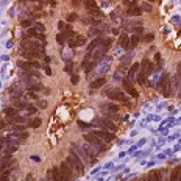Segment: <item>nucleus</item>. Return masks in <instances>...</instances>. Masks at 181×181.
<instances>
[{
  "instance_id": "22",
  "label": "nucleus",
  "mask_w": 181,
  "mask_h": 181,
  "mask_svg": "<svg viewBox=\"0 0 181 181\" xmlns=\"http://www.w3.org/2000/svg\"><path fill=\"white\" fill-rule=\"evenodd\" d=\"M5 116H8V119H13V117L17 116V109L16 108H6L5 109Z\"/></svg>"
},
{
  "instance_id": "5",
  "label": "nucleus",
  "mask_w": 181,
  "mask_h": 181,
  "mask_svg": "<svg viewBox=\"0 0 181 181\" xmlns=\"http://www.w3.org/2000/svg\"><path fill=\"white\" fill-rule=\"evenodd\" d=\"M106 95L109 97L111 100H114V102H122V103H127L128 105V97L125 95L122 90H117V89H109L108 92H106Z\"/></svg>"
},
{
  "instance_id": "10",
  "label": "nucleus",
  "mask_w": 181,
  "mask_h": 181,
  "mask_svg": "<svg viewBox=\"0 0 181 181\" xmlns=\"http://www.w3.org/2000/svg\"><path fill=\"white\" fill-rule=\"evenodd\" d=\"M17 66L19 67H22V69H39L41 64L38 61H33V59H27V61H19L17 62Z\"/></svg>"
},
{
  "instance_id": "40",
  "label": "nucleus",
  "mask_w": 181,
  "mask_h": 181,
  "mask_svg": "<svg viewBox=\"0 0 181 181\" xmlns=\"http://www.w3.org/2000/svg\"><path fill=\"white\" fill-rule=\"evenodd\" d=\"M44 70H45V73H47V75H52V69L48 67V66H45V67H44Z\"/></svg>"
},
{
  "instance_id": "44",
  "label": "nucleus",
  "mask_w": 181,
  "mask_h": 181,
  "mask_svg": "<svg viewBox=\"0 0 181 181\" xmlns=\"http://www.w3.org/2000/svg\"><path fill=\"white\" fill-rule=\"evenodd\" d=\"M113 33L114 34H119V28H113Z\"/></svg>"
},
{
  "instance_id": "34",
  "label": "nucleus",
  "mask_w": 181,
  "mask_h": 181,
  "mask_svg": "<svg viewBox=\"0 0 181 181\" xmlns=\"http://www.w3.org/2000/svg\"><path fill=\"white\" fill-rule=\"evenodd\" d=\"M27 111H28L30 114H34V113H36V108L31 106V105H28V106H27Z\"/></svg>"
},
{
  "instance_id": "49",
  "label": "nucleus",
  "mask_w": 181,
  "mask_h": 181,
  "mask_svg": "<svg viewBox=\"0 0 181 181\" xmlns=\"http://www.w3.org/2000/svg\"><path fill=\"white\" fill-rule=\"evenodd\" d=\"M22 2H25V0H22Z\"/></svg>"
},
{
  "instance_id": "18",
  "label": "nucleus",
  "mask_w": 181,
  "mask_h": 181,
  "mask_svg": "<svg viewBox=\"0 0 181 181\" xmlns=\"http://www.w3.org/2000/svg\"><path fill=\"white\" fill-rule=\"evenodd\" d=\"M119 44L125 48V50H130V38H128V34H122L120 39H119Z\"/></svg>"
},
{
  "instance_id": "15",
  "label": "nucleus",
  "mask_w": 181,
  "mask_h": 181,
  "mask_svg": "<svg viewBox=\"0 0 181 181\" xmlns=\"http://www.w3.org/2000/svg\"><path fill=\"white\" fill-rule=\"evenodd\" d=\"M145 178L147 181H162V170H153Z\"/></svg>"
},
{
  "instance_id": "3",
  "label": "nucleus",
  "mask_w": 181,
  "mask_h": 181,
  "mask_svg": "<svg viewBox=\"0 0 181 181\" xmlns=\"http://www.w3.org/2000/svg\"><path fill=\"white\" fill-rule=\"evenodd\" d=\"M159 89L162 90V94L165 97H170L172 95V85H170V76L164 73L161 76V80H159Z\"/></svg>"
},
{
  "instance_id": "39",
  "label": "nucleus",
  "mask_w": 181,
  "mask_h": 181,
  "mask_svg": "<svg viewBox=\"0 0 181 181\" xmlns=\"http://www.w3.org/2000/svg\"><path fill=\"white\" fill-rule=\"evenodd\" d=\"M6 127V120H2V119H0V130H3Z\"/></svg>"
},
{
  "instance_id": "9",
  "label": "nucleus",
  "mask_w": 181,
  "mask_h": 181,
  "mask_svg": "<svg viewBox=\"0 0 181 181\" xmlns=\"http://www.w3.org/2000/svg\"><path fill=\"white\" fill-rule=\"evenodd\" d=\"M94 134L99 137L100 141H105V142H113L116 139L114 133H108V131H105V130H97V131H94Z\"/></svg>"
},
{
  "instance_id": "23",
  "label": "nucleus",
  "mask_w": 181,
  "mask_h": 181,
  "mask_svg": "<svg viewBox=\"0 0 181 181\" xmlns=\"http://www.w3.org/2000/svg\"><path fill=\"white\" fill-rule=\"evenodd\" d=\"M28 127L30 128H38V127H41V119H39V117H33V119L28 122Z\"/></svg>"
},
{
  "instance_id": "6",
  "label": "nucleus",
  "mask_w": 181,
  "mask_h": 181,
  "mask_svg": "<svg viewBox=\"0 0 181 181\" xmlns=\"http://www.w3.org/2000/svg\"><path fill=\"white\" fill-rule=\"evenodd\" d=\"M22 48L30 50V52H42L41 44L38 42V41H30V39H27V38H24V41H22Z\"/></svg>"
},
{
  "instance_id": "25",
  "label": "nucleus",
  "mask_w": 181,
  "mask_h": 181,
  "mask_svg": "<svg viewBox=\"0 0 181 181\" xmlns=\"http://www.w3.org/2000/svg\"><path fill=\"white\" fill-rule=\"evenodd\" d=\"M88 13H89L90 16H94V17H100V16H102V11L97 8V6H95V8H89Z\"/></svg>"
},
{
  "instance_id": "47",
  "label": "nucleus",
  "mask_w": 181,
  "mask_h": 181,
  "mask_svg": "<svg viewBox=\"0 0 181 181\" xmlns=\"http://www.w3.org/2000/svg\"><path fill=\"white\" fill-rule=\"evenodd\" d=\"M148 2H151V3H153V2H155V0H148Z\"/></svg>"
},
{
  "instance_id": "21",
  "label": "nucleus",
  "mask_w": 181,
  "mask_h": 181,
  "mask_svg": "<svg viewBox=\"0 0 181 181\" xmlns=\"http://www.w3.org/2000/svg\"><path fill=\"white\" fill-rule=\"evenodd\" d=\"M181 85V62H178V69H177V75H175V86L178 88Z\"/></svg>"
},
{
  "instance_id": "35",
  "label": "nucleus",
  "mask_w": 181,
  "mask_h": 181,
  "mask_svg": "<svg viewBox=\"0 0 181 181\" xmlns=\"http://www.w3.org/2000/svg\"><path fill=\"white\" fill-rule=\"evenodd\" d=\"M13 128H14V131H24V130H25L24 125H14Z\"/></svg>"
},
{
  "instance_id": "27",
  "label": "nucleus",
  "mask_w": 181,
  "mask_h": 181,
  "mask_svg": "<svg viewBox=\"0 0 181 181\" xmlns=\"http://www.w3.org/2000/svg\"><path fill=\"white\" fill-rule=\"evenodd\" d=\"M28 90H31V92H39V90H42V85H41V83H36V85H30V86H28Z\"/></svg>"
},
{
  "instance_id": "37",
  "label": "nucleus",
  "mask_w": 181,
  "mask_h": 181,
  "mask_svg": "<svg viewBox=\"0 0 181 181\" xmlns=\"http://www.w3.org/2000/svg\"><path fill=\"white\" fill-rule=\"evenodd\" d=\"M27 137H28V133H20V134H19V139H20V141H24V139H27Z\"/></svg>"
},
{
  "instance_id": "28",
  "label": "nucleus",
  "mask_w": 181,
  "mask_h": 181,
  "mask_svg": "<svg viewBox=\"0 0 181 181\" xmlns=\"http://www.w3.org/2000/svg\"><path fill=\"white\" fill-rule=\"evenodd\" d=\"M33 27H34V30H36L38 33H44V31H45V27H44V24H41V22H36Z\"/></svg>"
},
{
  "instance_id": "4",
  "label": "nucleus",
  "mask_w": 181,
  "mask_h": 181,
  "mask_svg": "<svg viewBox=\"0 0 181 181\" xmlns=\"http://www.w3.org/2000/svg\"><path fill=\"white\" fill-rule=\"evenodd\" d=\"M85 141H88V144H90V145H94L97 150H106V147H108V145L103 144V141H100V139L97 137L94 133L85 134Z\"/></svg>"
},
{
  "instance_id": "13",
  "label": "nucleus",
  "mask_w": 181,
  "mask_h": 181,
  "mask_svg": "<svg viewBox=\"0 0 181 181\" xmlns=\"http://www.w3.org/2000/svg\"><path fill=\"white\" fill-rule=\"evenodd\" d=\"M123 89L125 90H127V92L131 95V97H133V99H137V90L133 88V85H131V81L130 80H123Z\"/></svg>"
},
{
  "instance_id": "24",
  "label": "nucleus",
  "mask_w": 181,
  "mask_h": 181,
  "mask_svg": "<svg viewBox=\"0 0 181 181\" xmlns=\"http://www.w3.org/2000/svg\"><path fill=\"white\" fill-rule=\"evenodd\" d=\"M64 36H66V38H70V39L75 36V31L72 30L70 25H66V28H64Z\"/></svg>"
},
{
  "instance_id": "48",
  "label": "nucleus",
  "mask_w": 181,
  "mask_h": 181,
  "mask_svg": "<svg viewBox=\"0 0 181 181\" xmlns=\"http://www.w3.org/2000/svg\"><path fill=\"white\" fill-rule=\"evenodd\" d=\"M31 2H34V0H31Z\"/></svg>"
},
{
  "instance_id": "46",
  "label": "nucleus",
  "mask_w": 181,
  "mask_h": 181,
  "mask_svg": "<svg viewBox=\"0 0 181 181\" xmlns=\"http://www.w3.org/2000/svg\"><path fill=\"white\" fill-rule=\"evenodd\" d=\"M25 181H30V177H28V178H27V180H25Z\"/></svg>"
},
{
  "instance_id": "19",
  "label": "nucleus",
  "mask_w": 181,
  "mask_h": 181,
  "mask_svg": "<svg viewBox=\"0 0 181 181\" xmlns=\"http://www.w3.org/2000/svg\"><path fill=\"white\" fill-rule=\"evenodd\" d=\"M106 83V78H97V80H94L92 83H90V89H99V88H102L103 85Z\"/></svg>"
},
{
  "instance_id": "29",
  "label": "nucleus",
  "mask_w": 181,
  "mask_h": 181,
  "mask_svg": "<svg viewBox=\"0 0 181 181\" xmlns=\"http://www.w3.org/2000/svg\"><path fill=\"white\" fill-rule=\"evenodd\" d=\"M85 6H86V10H89V8H95V2H94V0H86V2H85Z\"/></svg>"
},
{
  "instance_id": "31",
  "label": "nucleus",
  "mask_w": 181,
  "mask_h": 181,
  "mask_svg": "<svg viewBox=\"0 0 181 181\" xmlns=\"http://www.w3.org/2000/svg\"><path fill=\"white\" fill-rule=\"evenodd\" d=\"M67 38L64 36V33H59L58 36H56V41H58V44H64V41H66Z\"/></svg>"
},
{
  "instance_id": "38",
  "label": "nucleus",
  "mask_w": 181,
  "mask_h": 181,
  "mask_svg": "<svg viewBox=\"0 0 181 181\" xmlns=\"http://www.w3.org/2000/svg\"><path fill=\"white\" fill-rule=\"evenodd\" d=\"M78 83V76L76 75H72V85H76Z\"/></svg>"
},
{
  "instance_id": "16",
  "label": "nucleus",
  "mask_w": 181,
  "mask_h": 181,
  "mask_svg": "<svg viewBox=\"0 0 181 181\" xmlns=\"http://www.w3.org/2000/svg\"><path fill=\"white\" fill-rule=\"evenodd\" d=\"M139 67H141V64H137V62H134V64L130 67V70H128V80H130V81H131V80H134L136 73L139 72Z\"/></svg>"
},
{
  "instance_id": "30",
  "label": "nucleus",
  "mask_w": 181,
  "mask_h": 181,
  "mask_svg": "<svg viewBox=\"0 0 181 181\" xmlns=\"http://www.w3.org/2000/svg\"><path fill=\"white\" fill-rule=\"evenodd\" d=\"M20 25H22L24 28H27V27L30 28V27H31V25H34V24H33V20H31V19H27V20H22V24H20Z\"/></svg>"
},
{
  "instance_id": "11",
  "label": "nucleus",
  "mask_w": 181,
  "mask_h": 181,
  "mask_svg": "<svg viewBox=\"0 0 181 181\" xmlns=\"http://www.w3.org/2000/svg\"><path fill=\"white\" fill-rule=\"evenodd\" d=\"M85 44H86V38L81 36V34H75V36L69 41V45L70 47H81Z\"/></svg>"
},
{
  "instance_id": "26",
  "label": "nucleus",
  "mask_w": 181,
  "mask_h": 181,
  "mask_svg": "<svg viewBox=\"0 0 181 181\" xmlns=\"http://www.w3.org/2000/svg\"><path fill=\"white\" fill-rule=\"evenodd\" d=\"M137 44H139V34H133V36H131V39H130V48L136 47Z\"/></svg>"
},
{
  "instance_id": "33",
  "label": "nucleus",
  "mask_w": 181,
  "mask_h": 181,
  "mask_svg": "<svg viewBox=\"0 0 181 181\" xmlns=\"http://www.w3.org/2000/svg\"><path fill=\"white\" fill-rule=\"evenodd\" d=\"M67 20H69V22H73V20H76V14H75V13L69 14V16H67Z\"/></svg>"
},
{
  "instance_id": "41",
  "label": "nucleus",
  "mask_w": 181,
  "mask_h": 181,
  "mask_svg": "<svg viewBox=\"0 0 181 181\" xmlns=\"http://www.w3.org/2000/svg\"><path fill=\"white\" fill-rule=\"evenodd\" d=\"M58 27H59V30H62V31H64V28H66V24H64V22H59V24H58Z\"/></svg>"
},
{
  "instance_id": "45",
  "label": "nucleus",
  "mask_w": 181,
  "mask_h": 181,
  "mask_svg": "<svg viewBox=\"0 0 181 181\" xmlns=\"http://www.w3.org/2000/svg\"><path fill=\"white\" fill-rule=\"evenodd\" d=\"M139 181H147V178H141V180H139Z\"/></svg>"
},
{
  "instance_id": "7",
  "label": "nucleus",
  "mask_w": 181,
  "mask_h": 181,
  "mask_svg": "<svg viewBox=\"0 0 181 181\" xmlns=\"http://www.w3.org/2000/svg\"><path fill=\"white\" fill-rule=\"evenodd\" d=\"M59 173H61V181H72V169L66 161L59 165Z\"/></svg>"
},
{
  "instance_id": "20",
  "label": "nucleus",
  "mask_w": 181,
  "mask_h": 181,
  "mask_svg": "<svg viewBox=\"0 0 181 181\" xmlns=\"http://www.w3.org/2000/svg\"><path fill=\"white\" fill-rule=\"evenodd\" d=\"M127 13H128V16H141V8H137V6L131 5Z\"/></svg>"
},
{
  "instance_id": "36",
  "label": "nucleus",
  "mask_w": 181,
  "mask_h": 181,
  "mask_svg": "<svg viewBox=\"0 0 181 181\" xmlns=\"http://www.w3.org/2000/svg\"><path fill=\"white\" fill-rule=\"evenodd\" d=\"M38 108H42V109L47 108V102H44V100H42V102H39V103H38Z\"/></svg>"
},
{
  "instance_id": "42",
  "label": "nucleus",
  "mask_w": 181,
  "mask_h": 181,
  "mask_svg": "<svg viewBox=\"0 0 181 181\" xmlns=\"http://www.w3.org/2000/svg\"><path fill=\"white\" fill-rule=\"evenodd\" d=\"M72 5H73V6H80V5H81V2H80V0H73Z\"/></svg>"
},
{
  "instance_id": "14",
  "label": "nucleus",
  "mask_w": 181,
  "mask_h": 181,
  "mask_svg": "<svg viewBox=\"0 0 181 181\" xmlns=\"http://www.w3.org/2000/svg\"><path fill=\"white\" fill-rule=\"evenodd\" d=\"M13 165V158H11V155H6L2 161H0V170H10V167Z\"/></svg>"
},
{
  "instance_id": "43",
  "label": "nucleus",
  "mask_w": 181,
  "mask_h": 181,
  "mask_svg": "<svg viewBox=\"0 0 181 181\" xmlns=\"http://www.w3.org/2000/svg\"><path fill=\"white\" fill-rule=\"evenodd\" d=\"M30 97H31V99H38V95L34 94V92H30Z\"/></svg>"
},
{
  "instance_id": "32",
  "label": "nucleus",
  "mask_w": 181,
  "mask_h": 181,
  "mask_svg": "<svg viewBox=\"0 0 181 181\" xmlns=\"http://www.w3.org/2000/svg\"><path fill=\"white\" fill-rule=\"evenodd\" d=\"M153 38H155V36H153V33H148V34H145V38H144V42H151V41H153Z\"/></svg>"
},
{
  "instance_id": "1",
  "label": "nucleus",
  "mask_w": 181,
  "mask_h": 181,
  "mask_svg": "<svg viewBox=\"0 0 181 181\" xmlns=\"http://www.w3.org/2000/svg\"><path fill=\"white\" fill-rule=\"evenodd\" d=\"M66 162L70 165V169L75 170L76 173H83V170H85V165H83V161H81V158L78 155H75L73 151L69 153V156L66 159Z\"/></svg>"
},
{
  "instance_id": "12",
  "label": "nucleus",
  "mask_w": 181,
  "mask_h": 181,
  "mask_svg": "<svg viewBox=\"0 0 181 181\" xmlns=\"http://www.w3.org/2000/svg\"><path fill=\"white\" fill-rule=\"evenodd\" d=\"M100 109L108 113V114H117L119 113V106H117L116 103H103V105L100 106Z\"/></svg>"
},
{
  "instance_id": "17",
  "label": "nucleus",
  "mask_w": 181,
  "mask_h": 181,
  "mask_svg": "<svg viewBox=\"0 0 181 181\" xmlns=\"http://www.w3.org/2000/svg\"><path fill=\"white\" fill-rule=\"evenodd\" d=\"M169 181H181V167H177V169L172 170Z\"/></svg>"
},
{
  "instance_id": "8",
  "label": "nucleus",
  "mask_w": 181,
  "mask_h": 181,
  "mask_svg": "<svg viewBox=\"0 0 181 181\" xmlns=\"http://www.w3.org/2000/svg\"><path fill=\"white\" fill-rule=\"evenodd\" d=\"M94 125H97V127H102V128H105L108 131H111V133H114V131L117 130L116 128V125L113 122H109L108 119H103V117H100V119H95Z\"/></svg>"
},
{
  "instance_id": "2",
  "label": "nucleus",
  "mask_w": 181,
  "mask_h": 181,
  "mask_svg": "<svg viewBox=\"0 0 181 181\" xmlns=\"http://www.w3.org/2000/svg\"><path fill=\"white\" fill-rule=\"evenodd\" d=\"M139 69H141V72H139V75L136 76V78H137V83H139V85H144V83L147 81V76L150 75L153 66H151V62H150L148 59H144V61H142V66L139 67Z\"/></svg>"
}]
</instances>
